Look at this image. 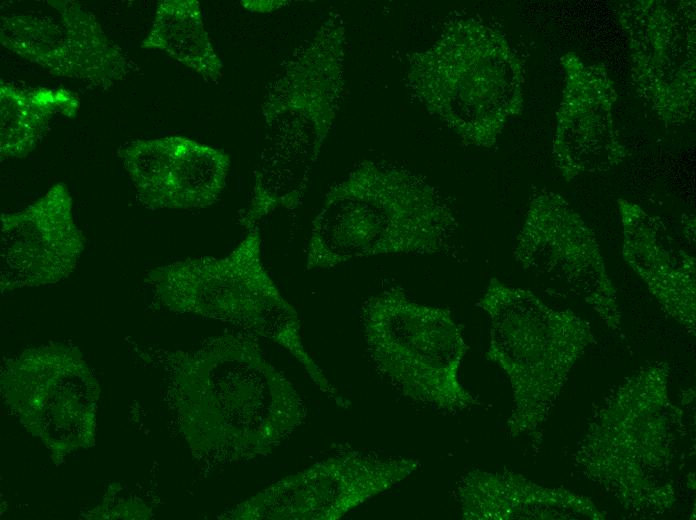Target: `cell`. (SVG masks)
<instances>
[{"mask_svg": "<svg viewBox=\"0 0 696 520\" xmlns=\"http://www.w3.org/2000/svg\"><path fill=\"white\" fill-rule=\"evenodd\" d=\"M344 44L342 21L332 15L269 84L262 103L264 144L238 220L247 230L278 208L300 205L341 103Z\"/></svg>", "mask_w": 696, "mask_h": 520, "instance_id": "cell-1", "label": "cell"}, {"mask_svg": "<svg viewBox=\"0 0 696 520\" xmlns=\"http://www.w3.org/2000/svg\"><path fill=\"white\" fill-rule=\"evenodd\" d=\"M456 221L420 175L365 161L327 193L313 220L308 270L383 254L449 252Z\"/></svg>", "mask_w": 696, "mask_h": 520, "instance_id": "cell-2", "label": "cell"}, {"mask_svg": "<svg viewBox=\"0 0 696 520\" xmlns=\"http://www.w3.org/2000/svg\"><path fill=\"white\" fill-rule=\"evenodd\" d=\"M420 101L461 139L492 147L523 108L522 62L499 31L474 19L448 24L430 48L409 61Z\"/></svg>", "mask_w": 696, "mask_h": 520, "instance_id": "cell-3", "label": "cell"}, {"mask_svg": "<svg viewBox=\"0 0 696 520\" xmlns=\"http://www.w3.org/2000/svg\"><path fill=\"white\" fill-rule=\"evenodd\" d=\"M261 244L255 226L228 255L159 266L147 272L146 282L171 310L228 321L278 343L329 392L330 385L304 349L296 311L264 266Z\"/></svg>", "mask_w": 696, "mask_h": 520, "instance_id": "cell-4", "label": "cell"}, {"mask_svg": "<svg viewBox=\"0 0 696 520\" xmlns=\"http://www.w3.org/2000/svg\"><path fill=\"white\" fill-rule=\"evenodd\" d=\"M362 322L370 357L403 395L449 413L473 402L458 377L467 346L448 309L396 286L367 300Z\"/></svg>", "mask_w": 696, "mask_h": 520, "instance_id": "cell-5", "label": "cell"}, {"mask_svg": "<svg viewBox=\"0 0 696 520\" xmlns=\"http://www.w3.org/2000/svg\"><path fill=\"white\" fill-rule=\"evenodd\" d=\"M617 17L638 95L669 126L694 119L695 1H630L619 5Z\"/></svg>", "mask_w": 696, "mask_h": 520, "instance_id": "cell-6", "label": "cell"}, {"mask_svg": "<svg viewBox=\"0 0 696 520\" xmlns=\"http://www.w3.org/2000/svg\"><path fill=\"white\" fill-rule=\"evenodd\" d=\"M514 257L525 270L582 296L610 326L618 324L615 289L596 236L561 195L542 190L532 197Z\"/></svg>", "mask_w": 696, "mask_h": 520, "instance_id": "cell-7", "label": "cell"}, {"mask_svg": "<svg viewBox=\"0 0 696 520\" xmlns=\"http://www.w3.org/2000/svg\"><path fill=\"white\" fill-rule=\"evenodd\" d=\"M491 318L488 358L518 388L566 369L590 340L588 326L567 312H556L532 292L492 278L479 301Z\"/></svg>", "mask_w": 696, "mask_h": 520, "instance_id": "cell-8", "label": "cell"}, {"mask_svg": "<svg viewBox=\"0 0 696 520\" xmlns=\"http://www.w3.org/2000/svg\"><path fill=\"white\" fill-rule=\"evenodd\" d=\"M45 3V11L2 14V46L57 77L103 87L124 78L126 58L92 13L71 0Z\"/></svg>", "mask_w": 696, "mask_h": 520, "instance_id": "cell-9", "label": "cell"}, {"mask_svg": "<svg viewBox=\"0 0 696 520\" xmlns=\"http://www.w3.org/2000/svg\"><path fill=\"white\" fill-rule=\"evenodd\" d=\"M560 61L565 87L553 135L554 164L566 181L609 172L629 155L615 125V85L603 65L587 63L575 52Z\"/></svg>", "mask_w": 696, "mask_h": 520, "instance_id": "cell-10", "label": "cell"}, {"mask_svg": "<svg viewBox=\"0 0 696 520\" xmlns=\"http://www.w3.org/2000/svg\"><path fill=\"white\" fill-rule=\"evenodd\" d=\"M1 290L56 283L75 269L84 236L73 216L64 183H57L25 209L1 214Z\"/></svg>", "mask_w": 696, "mask_h": 520, "instance_id": "cell-11", "label": "cell"}, {"mask_svg": "<svg viewBox=\"0 0 696 520\" xmlns=\"http://www.w3.org/2000/svg\"><path fill=\"white\" fill-rule=\"evenodd\" d=\"M415 459H378L347 455L335 457L279 483L262 503L273 509L285 502L276 518L336 519L372 496L383 492L418 469Z\"/></svg>", "mask_w": 696, "mask_h": 520, "instance_id": "cell-12", "label": "cell"}, {"mask_svg": "<svg viewBox=\"0 0 696 520\" xmlns=\"http://www.w3.org/2000/svg\"><path fill=\"white\" fill-rule=\"evenodd\" d=\"M622 224V256L662 305L694 327L695 257L666 223L638 204L618 199Z\"/></svg>", "mask_w": 696, "mask_h": 520, "instance_id": "cell-13", "label": "cell"}, {"mask_svg": "<svg viewBox=\"0 0 696 520\" xmlns=\"http://www.w3.org/2000/svg\"><path fill=\"white\" fill-rule=\"evenodd\" d=\"M79 106L77 94L66 89H27L1 81V160L30 154L53 115L74 118Z\"/></svg>", "mask_w": 696, "mask_h": 520, "instance_id": "cell-14", "label": "cell"}, {"mask_svg": "<svg viewBox=\"0 0 696 520\" xmlns=\"http://www.w3.org/2000/svg\"><path fill=\"white\" fill-rule=\"evenodd\" d=\"M141 47L163 51L207 81L215 82L223 75V63L205 29L197 0L160 1Z\"/></svg>", "mask_w": 696, "mask_h": 520, "instance_id": "cell-15", "label": "cell"}, {"mask_svg": "<svg viewBox=\"0 0 696 520\" xmlns=\"http://www.w3.org/2000/svg\"><path fill=\"white\" fill-rule=\"evenodd\" d=\"M187 137L136 140L118 151L140 202L149 209H166Z\"/></svg>", "mask_w": 696, "mask_h": 520, "instance_id": "cell-16", "label": "cell"}, {"mask_svg": "<svg viewBox=\"0 0 696 520\" xmlns=\"http://www.w3.org/2000/svg\"><path fill=\"white\" fill-rule=\"evenodd\" d=\"M242 6L248 10L256 11L264 7L262 12H272L277 8L287 5L286 1H241Z\"/></svg>", "mask_w": 696, "mask_h": 520, "instance_id": "cell-17", "label": "cell"}]
</instances>
